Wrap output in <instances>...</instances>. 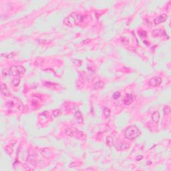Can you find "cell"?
<instances>
[{"instance_id":"6da1fadb","label":"cell","mask_w":171,"mask_h":171,"mask_svg":"<svg viewBox=\"0 0 171 171\" xmlns=\"http://www.w3.org/2000/svg\"><path fill=\"white\" fill-rule=\"evenodd\" d=\"M84 20V17L77 13L73 12L70 15L64 18L63 24L69 27H74L80 25Z\"/></svg>"},{"instance_id":"7a4b0ae2","label":"cell","mask_w":171,"mask_h":171,"mask_svg":"<svg viewBox=\"0 0 171 171\" xmlns=\"http://www.w3.org/2000/svg\"><path fill=\"white\" fill-rule=\"evenodd\" d=\"M140 130L136 125H131L128 127L124 132V136L128 140H134L140 135Z\"/></svg>"},{"instance_id":"3957f363","label":"cell","mask_w":171,"mask_h":171,"mask_svg":"<svg viewBox=\"0 0 171 171\" xmlns=\"http://www.w3.org/2000/svg\"><path fill=\"white\" fill-rule=\"evenodd\" d=\"M10 71L12 75L20 76L21 75H24L26 73V70L22 66H13L10 69Z\"/></svg>"},{"instance_id":"277c9868","label":"cell","mask_w":171,"mask_h":171,"mask_svg":"<svg viewBox=\"0 0 171 171\" xmlns=\"http://www.w3.org/2000/svg\"><path fill=\"white\" fill-rule=\"evenodd\" d=\"M65 133L66 135L74 138H81L84 136V133L76 128H66Z\"/></svg>"},{"instance_id":"5b68a950","label":"cell","mask_w":171,"mask_h":171,"mask_svg":"<svg viewBox=\"0 0 171 171\" xmlns=\"http://www.w3.org/2000/svg\"><path fill=\"white\" fill-rule=\"evenodd\" d=\"M162 80L160 76H154L150 80L149 84L152 87H158L161 84Z\"/></svg>"},{"instance_id":"8992f818","label":"cell","mask_w":171,"mask_h":171,"mask_svg":"<svg viewBox=\"0 0 171 171\" xmlns=\"http://www.w3.org/2000/svg\"><path fill=\"white\" fill-rule=\"evenodd\" d=\"M168 19V16L165 14L160 15L159 16L156 17L155 19H154V23L155 25H158V24H161V23H164V21H166V19Z\"/></svg>"},{"instance_id":"52a82bcc","label":"cell","mask_w":171,"mask_h":171,"mask_svg":"<svg viewBox=\"0 0 171 171\" xmlns=\"http://www.w3.org/2000/svg\"><path fill=\"white\" fill-rule=\"evenodd\" d=\"M134 102V96L131 94H126L124 97V104L125 105H130Z\"/></svg>"},{"instance_id":"ba28073f","label":"cell","mask_w":171,"mask_h":171,"mask_svg":"<svg viewBox=\"0 0 171 171\" xmlns=\"http://www.w3.org/2000/svg\"><path fill=\"white\" fill-rule=\"evenodd\" d=\"M152 35L155 38H158V37H160L162 35H166V33L165 31L162 30V29H156V30L152 31Z\"/></svg>"},{"instance_id":"9c48e42d","label":"cell","mask_w":171,"mask_h":171,"mask_svg":"<svg viewBox=\"0 0 171 171\" xmlns=\"http://www.w3.org/2000/svg\"><path fill=\"white\" fill-rule=\"evenodd\" d=\"M1 92L3 95L6 97H10L11 96V92L10 91V89L8 88L7 85L2 84L1 85Z\"/></svg>"},{"instance_id":"30bf717a","label":"cell","mask_w":171,"mask_h":171,"mask_svg":"<svg viewBox=\"0 0 171 171\" xmlns=\"http://www.w3.org/2000/svg\"><path fill=\"white\" fill-rule=\"evenodd\" d=\"M74 117L76 118V119L78 121V122L79 124H82L84 123V120H83V117H82V114L80 110H76L74 112Z\"/></svg>"},{"instance_id":"8fae6325","label":"cell","mask_w":171,"mask_h":171,"mask_svg":"<svg viewBox=\"0 0 171 171\" xmlns=\"http://www.w3.org/2000/svg\"><path fill=\"white\" fill-rule=\"evenodd\" d=\"M115 148L117 150L121 151V150H126L129 148V145L126 143H118L115 146Z\"/></svg>"},{"instance_id":"7c38bea8","label":"cell","mask_w":171,"mask_h":171,"mask_svg":"<svg viewBox=\"0 0 171 171\" xmlns=\"http://www.w3.org/2000/svg\"><path fill=\"white\" fill-rule=\"evenodd\" d=\"M160 114L159 112H155L152 114V121L155 123H158L160 120Z\"/></svg>"},{"instance_id":"4fadbf2b","label":"cell","mask_w":171,"mask_h":171,"mask_svg":"<svg viewBox=\"0 0 171 171\" xmlns=\"http://www.w3.org/2000/svg\"><path fill=\"white\" fill-rule=\"evenodd\" d=\"M106 145L109 146V147H111L114 145V140H113V138L112 136H107L106 137Z\"/></svg>"},{"instance_id":"5bb4252c","label":"cell","mask_w":171,"mask_h":171,"mask_svg":"<svg viewBox=\"0 0 171 171\" xmlns=\"http://www.w3.org/2000/svg\"><path fill=\"white\" fill-rule=\"evenodd\" d=\"M15 56H16L15 52H10V53H6V54H1V56L5 57V58H7V59L13 58Z\"/></svg>"},{"instance_id":"9a60e30c","label":"cell","mask_w":171,"mask_h":171,"mask_svg":"<svg viewBox=\"0 0 171 171\" xmlns=\"http://www.w3.org/2000/svg\"><path fill=\"white\" fill-rule=\"evenodd\" d=\"M103 113H104V116H105V118H108L110 117V114H111L110 110L108 108H106V107L104 108Z\"/></svg>"},{"instance_id":"2e32d148","label":"cell","mask_w":171,"mask_h":171,"mask_svg":"<svg viewBox=\"0 0 171 171\" xmlns=\"http://www.w3.org/2000/svg\"><path fill=\"white\" fill-rule=\"evenodd\" d=\"M104 86V83L102 82H96V84L94 85V88L95 90H99L102 88Z\"/></svg>"},{"instance_id":"e0dca14e","label":"cell","mask_w":171,"mask_h":171,"mask_svg":"<svg viewBox=\"0 0 171 171\" xmlns=\"http://www.w3.org/2000/svg\"><path fill=\"white\" fill-rule=\"evenodd\" d=\"M163 112L164 115H169L171 113V108L169 106H164L163 108Z\"/></svg>"},{"instance_id":"ac0fdd59","label":"cell","mask_w":171,"mask_h":171,"mask_svg":"<svg viewBox=\"0 0 171 171\" xmlns=\"http://www.w3.org/2000/svg\"><path fill=\"white\" fill-rule=\"evenodd\" d=\"M20 84V79L19 78H14L13 81H12V85L14 87H17Z\"/></svg>"},{"instance_id":"d6986e66","label":"cell","mask_w":171,"mask_h":171,"mask_svg":"<svg viewBox=\"0 0 171 171\" xmlns=\"http://www.w3.org/2000/svg\"><path fill=\"white\" fill-rule=\"evenodd\" d=\"M52 114L54 116V117L57 118L59 116H60L62 114L61 110H59V109H56V110H54L52 112Z\"/></svg>"},{"instance_id":"ffe728a7","label":"cell","mask_w":171,"mask_h":171,"mask_svg":"<svg viewBox=\"0 0 171 171\" xmlns=\"http://www.w3.org/2000/svg\"><path fill=\"white\" fill-rule=\"evenodd\" d=\"M10 74H11V73H10V70H7V69H4V70H3L2 75L4 78H6L7 77V76H9Z\"/></svg>"},{"instance_id":"44dd1931","label":"cell","mask_w":171,"mask_h":171,"mask_svg":"<svg viewBox=\"0 0 171 171\" xmlns=\"http://www.w3.org/2000/svg\"><path fill=\"white\" fill-rule=\"evenodd\" d=\"M120 93L119 92H115L113 94V98L115 99V100H117L120 98Z\"/></svg>"},{"instance_id":"7402d4cb","label":"cell","mask_w":171,"mask_h":171,"mask_svg":"<svg viewBox=\"0 0 171 171\" xmlns=\"http://www.w3.org/2000/svg\"><path fill=\"white\" fill-rule=\"evenodd\" d=\"M120 41H121V42H122V44H127L129 42V39L128 38H127L126 37H123V38H122V39L120 40Z\"/></svg>"},{"instance_id":"603a6c76","label":"cell","mask_w":171,"mask_h":171,"mask_svg":"<svg viewBox=\"0 0 171 171\" xmlns=\"http://www.w3.org/2000/svg\"><path fill=\"white\" fill-rule=\"evenodd\" d=\"M143 158V156H141V155H140V156H138L136 157V160H137V161H139V160H141Z\"/></svg>"},{"instance_id":"cb8c5ba5","label":"cell","mask_w":171,"mask_h":171,"mask_svg":"<svg viewBox=\"0 0 171 171\" xmlns=\"http://www.w3.org/2000/svg\"><path fill=\"white\" fill-rule=\"evenodd\" d=\"M90 39H88L87 40L83 41V42H82V44H84V42H90Z\"/></svg>"}]
</instances>
